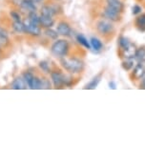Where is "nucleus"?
I'll use <instances>...</instances> for the list:
<instances>
[{
  "instance_id": "20",
  "label": "nucleus",
  "mask_w": 145,
  "mask_h": 146,
  "mask_svg": "<svg viewBox=\"0 0 145 146\" xmlns=\"http://www.w3.org/2000/svg\"><path fill=\"white\" fill-rule=\"evenodd\" d=\"M122 68L124 69L125 71H130L132 70L134 67V61L133 58H125V60L122 61Z\"/></svg>"
},
{
  "instance_id": "18",
  "label": "nucleus",
  "mask_w": 145,
  "mask_h": 146,
  "mask_svg": "<svg viewBox=\"0 0 145 146\" xmlns=\"http://www.w3.org/2000/svg\"><path fill=\"white\" fill-rule=\"evenodd\" d=\"M9 41V35L4 28L0 27V44H6Z\"/></svg>"
},
{
  "instance_id": "5",
  "label": "nucleus",
  "mask_w": 145,
  "mask_h": 146,
  "mask_svg": "<svg viewBox=\"0 0 145 146\" xmlns=\"http://www.w3.org/2000/svg\"><path fill=\"white\" fill-rule=\"evenodd\" d=\"M143 76H145V58L139 60L132 73V78L134 80H139Z\"/></svg>"
},
{
  "instance_id": "7",
  "label": "nucleus",
  "mask_w": 145,
  "mask_h": 146,
  "mask_svg": "<svg viewBox=\"0 0 145 146\" xmlns=\"http://www.w3.org/2000/svg\"><path fill=\"white\" fill-rule=\"evenodd\" d=\"M24 33L34 35V36H38L41 34V30L39 26L36 25V24H32L28 22V24L24 23Z\"/></svg>"
},
{
  "instance_id": "23",
  "label": "nucleus",
  "mask_w": 145,
  "mask_h": 146,
  "mask_svg": "<svg viewBox=\"0 0 145 146\" xmlns=\"http://www.w3.org/2000/svg\"><path fill=\"white\" fill-rule=\"evenodd\" d=\"M45 35H47L49 38H51V39H54V40H56L57 38H58V35H59L58 33H57V31H54V30L51 29V28L46 29Z\"/></svg>"
},
{
  "instance_id": "6",
  "label": "nucleus",
  "mask_w": 145,
  "mask_h": 146,
  "mask_svg": "<svg viewBox=\"0 0 145 146\" xmlns=\"http://www.w3.org/2000/svg\"><path fill=\"white\" fill-rule=\"evenodd\" d=\"M64 78L65 76L59 71L51 72V79L56 88H61L64 85Z\"/></svg>"
},
{
  "instance_id": "14",
  "label": "nucleus",
  "mask_w": 145,
  "mask_h": 146,
  "mask_svg": "<svg viewBox=\"0 0 145 146\" xmlns=\"http://www.w3.org/2000/svg\"><path fill=\"white\" fill-rule=\"evenodd\" d=\"M90 44H91L92 48L97 52L102 50V48H103L102 42H101V41L97 37H92L91 39H90Z\"/></svg>"
},
{
  "instance_id": "24",
  "label": "nucleus",
  "mask_w": 145,
  "mask_h": 146,
  "mask_svg": "<svg viewBox=\"0 0 145 146\" xmlns=\"http://www.w3.org/2000/svg\"><path fill=\"white\" fill-rule=\"evenodd\" d=\"M29 22L32 24L39 25V16H38L35 12H30L29 13Z\"/></svg>"
},
{
  "instance_id": "3",
  "label": "nucleus",
  "mask_w": 145,
  "mask_h": 146,
  "mask_svg": "<svg viewBox=\"0 0 145 146\" xmlns=\"http://www.w3.org/2000/svg\"><path fill=\"white\" fill-rule=\"evenodd\" d=\"M97 30L100 35L106 36V35L113 34L115 31V27L112 21L108 20V19H101L97 23Z\"/></svg>"
},
{
  "instance_id": "22",
  "label": "nucleus",
  "mask_w": 145,
  "mask_h": 146,
  "mask_svg": "<svg viewBox=\"0 0 145 146\" xmlns=\"http://www.w3.org/2000/svg\"><path fill=\"white\" fill-rule=\"evenodd\" d=\"M135 58L138 59V61L145 58V46H141L138 49H136L135 54Z\"/></svg>"
},
{
  "instance_id": "32",
  "label": "nucleus",
  "mask_w": 145,
  "mask_h": 146,
  "mask_svg": "<svg viewBox=\"0 0 145 146\" xmlns=\"http://www.w3.org/2000/svg\"><path fill=\"white\" fill-rule=\"evenodd\" d=\"M139 88L140 89H144L145 90V76L141 78V81H140V84H139Z\"/></svg>"
},
{
  "instance_id": "15",
  "label": "nucleus",
  "mask_w": 145,
  "mask_h": 146,
  "mask_svg": "<svg viewBox=\"0 0 145 146\" xmlns=\"http://www.w3.org/2000/svg\"><path fill=\"white\" fill-rule=\"evenodd\" d=\"M135 25L136 26V28H138L139 30L145 29V13H141V15L136 16V20H135Z\"/></svg>"
},
{
  "instance_id": "17",
  "label": "nucleus",
  "mask_w": 145,
  "mask_h": 146,
  "mask_svg": "<svg viewBox=\"0 0 145 146\" xmlns=\"http://www.w3.org/2000/svg\"><path fill=\"white\" fill-rule=\"evenodd\" d=\"M56 13V11L50 6H43L41 8V15L47 16H54Z\"/></svg>"
},
{
  "instance_id": "27",
  "label": "nucleus",
  "mask_w": 145,
  "mask_h": 146,
  "mask_svg": "<svg viewBox=\"0 0 145 146\" xmlns=\"http://www.w3.org/2000/svg\"><path fill=\"white\" fill-rule=\"evenodd\" d=\"M39 67L40 69L42 70L44 73L46 74H51V69H50V66H49L48 64V62H46V61H41L39 63Z\"/></svg>"
},
{
  "instance_id": "31",
  "label": "nucleus",
  "mask_w": 145,
  "mask_h": 146,
  "mask_svg": "<svg viewBox=\"0 0 145 146\" xmlns=\"http://www.w3.org/2000/svg\"><path fill=\"white\" fill-rule=\"evenodd\" d=\"M132 13H133V15H139V13H141V7H139L138 5H135L132 9Z\"/></svg>"
},
{
  "instance_id": "26",
  "label": "nucleus",
  "mask_w": 145,
  "mask_h": 146,
  "mask_svg": "<svg viewBox=\"0 0 145 146\" xmlns=\"http://www.w3.org/2000/svg\"><path fill=\"white\" fill-rule=\"evenodd\" d=\"M31 89H34V90H39L41 89V78H38L36 76H34V79H32V85H31Z\"/></svg>"
},
{
  "instance_id": "13",
  "label": "nucleus",
  "mask_w": 145,
  "mask_h": 146,
  "mask_svg": "<svg viewBox=\"0 0 145 146\" xmlns=\"http://www.w3.org/2000/svg\"><path fill=\"white\" fill-rule=\"evenodd\" d=\"M20 5L23 9L29 11V13L30 12H35V10H36V7H35V5H34V2L32 1V0H22Z\"/></svg>"
},
{
  "instance_id": "19",
  "label": "nucleus",
  "mask_w": 145,
  "mask_h": 146,
  "mask_svg": "<svg viewBox=\"0 0 145 146\" xmlns=\"http://www.w3.org/2000/svg\"><path fill=\"white\" fill-rule=\"evenodd\" d=\"M76 40L78 41L79 44H81L82 46H84L86 49H91V44L88 40H87V38L85 36H83L82 35H77V36H76Z\"/></svg>"
},
{
  "instance_id": "10",
  "label": "nucleus",
  "mask_w": 145,
  "mask_h": 146,
  "mask_svg": "<svg viewBox=\"0 0 145 146\" xmlns=\"http://www.w3.org/2000/svg\"><path fill=\"white\" fill-rule=\"evenodd\" d=\"M39 24L45 29L52 28L54 25V20L53 16H47V15H41L39 16Z\"/></svg>"
},
{
  "instance_id": "21",
  "label": "nucleus",
  "mask_w": 145,
  "mask_h": 146,
  "mask_svg": "<svg viewBox=\"0 0 145 146\" xmlns=\"http://www.w3.org/2000/svg\"><path fill=\"white\" fill-rule=\"evenodd\" d=\"M13 29L18 34H22L24 33V23H22L21 21H13Z\"/></svg>"
},
{
  "instance_id": "9",
  "label": "nucleus",
  "mask_w": 145,
  "mask_h": 146,
  "mask_svg": "<svg viewBox=\"0 0 145 146\" xmlns=\"http://www.w3.org/2000/svg\"><path fill=\"white\" fill-rule=\"evenodd\" d=\"M107 6L120 13L124 12V4L121 0H106Z\"/></svg>"
},
{
  "instance_id": "30",
  "label": "nucleus",
  "mask_w": 145,
  "mask_h": 146,
  "mask_svg": "<svg viewBox=\"0 0 145 146\" xmlns=\"http://www.w3.org/2000/svg\"><path fill=\"white\" fill-rule=\"evenodd\" d=\"M11 17L13 19V21H21V16L18 13L16 12H11L10 13Z\"/></svg>"
},
{
  "instance_id": "2",
  "label": "nucleus",
  "mask_w": 145,
  "mask_h": 146,
  "mask_svg": "<svg viewBox=\"0 0 145 146\" xmlns=\"http://www.w3.org/2000/svg\"><path fill=\"white\" fill-rule=\"evenodd\" d=\"M51 51L54 56L57 57H64L65 56H67L68 52H69V43L67 40L57 39L52 45Z\"/></svg>"
},
{
  "instance_id": "25",
  "label": "nucleus",
  "mask_w": 145,
  "mask_h": 146,
  "mask_svg": "<svg viewBox=\"0 0 145 146\" xmlns=\"http://www.w3.org/2000/svg\"><path fill=\"white\" fill-rule=\"evenodd\" d=\"M34 75H32V73H30V72H26V73H24L23 75V78L24 80L26 81L27 85H28L29 87H31L32 85V79H34Z\"/></svg>"
},
{
  "instance_id": "33",
  "label": "nucleus",
  "mask_w": 145,
  "mask_h": 146,
  "mask_svg": "<svg viewBox=\"0 0 145 146\" xmlns=\"http://www.w3.org/2000/svg\"><path fill=\"white\" fill-rule=\"evenodd\" d=\"M32 1H34V3H39V2H42L43 0H32Z\"/></svg>"
},
{
  "instance_id": "16",
  "label": "nucleus",
  "mask_w": 145,
  "mask_h": 146,
  "mask_svg": "<svg viewBox=\"0 0 145 146\" xmlns=\"http://www.w3.org/2000/svg\"><path fill=\"white\" fill-rule=\"evenodd\" d=\"M100 78H101V75H98L97 76H95V78L92 79V81H90L89 83L84 87V89H89V90L95 89L97 86L98 85V83H99Z\"/></svg>"
},
{
  "instance_id": "29",
  "label": "nucleus",
  "mask_w": 145,
  "mask_h": 146,
  "mask_svg": "<svg viewBox=\"0 0 145 146\" xmlns=\"http://www.w3.org/2000/svg\"><path fill=\"white\" fill-rule=\"evenodd\" d=\"M51 83L47 78H41V89H50Z\"/></svg>"
},
{
  "instance_id": "12",
  "label": "nucleus",
  "mask_w": 145,
  "mask_h": 146,
  "mask_svg": "<svg viewBox=\"0 0 145 146\" xmlns=\"http://www.w3.org/2000/svg\"><path fill=\"white\" fill-rule=\"evenodd\" d=\"M123 56H124L125 58H134L135 57V54H136V47L133 44H129V46L126 47L125 49H123Z\"/></svg>"
},
{
  "instance_id": "28",
  "label": "nucleus",
  "mask_w": 145,
  "mask_h": 146,
  "mask_svg": "<svg viewBox=\"0 0 145 146\" xmlns=\"http://www.w3.org/2000/svg\"><path fill=\"white\" fill-rule=\"evenodd\" d=\"M119 48L121 49V50H123V49H125L126 47L129 46L130 42L128 41V39L126 37H123L121 36L119 38Z\"/></svg>"
},
{
  "instance_id": "8",
  "label": "nucleus",
  "mask_w": 145,
  "mask_h": 146,
  "mask_svg": "<svg viewBox=\"0 0 145 146\" xmlns=\"http://www.w3.org/2000/svg\"><path fill=\"white\" fill-rule=\"evenodd\" d=\"M56 31L58 33V35H62V36H69L71 35V33H72V29H71L70 25L67 22L62 21L58 23Z\"/></svg>"
},
{
  "instance_id": "4",
  "label": "nucleus",
  "mask_w": 145,
  "mask_h": 146,
  "mask_svg": "<svg viewBox=\"0 0 145 146\" xmlns=\"http://www.w3.org/2000/svg\"><path fill=\"white\" fill-rule=\"evenodd\" d=\"M102 15L105 17V19H108V20H110L112 22H119L121 20V13L113 10L112 8L108 6H106L104 8Z\"/></svg>"
},
{
  "instance_id": "1",
  "label": "nucleus",
  "mask_w": 145,
  "mask_h": 146,
  "mask_svg": "<svg viewBox=\"0 0 145 146\" xmlns=\"http://www.w3.org/2000/svg\"><path fill=\"white\" fill-rule=\"evenodd\" d=\"M61 64L67 72L71 74H79L83 71L84 63L78 58H62Z\"/></svg>"
},
{
  "instance_id": "11",
  "label": "nucleus",
  "mask_w": 145,
  "mask_h": 146,
  "mask_svg": "<svg viewBox=\"0 0 145 146\" xmlns=\"http://www.w3.org/2000/svg\"><path fill=\"white\" fill-rule=\"evenodd\" d=\"M12 88L15 90H23L27 88V83L23 78H16L12 83Z\"/></svg>"
}]
</instances>
